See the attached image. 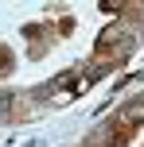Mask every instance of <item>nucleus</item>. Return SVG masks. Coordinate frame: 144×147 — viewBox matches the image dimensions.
<instances>
[{"instance_id":"obj_1","label":"nucleus","mask_w":144,"mask_h":147,"mask_svg":"<svg viewBox=\"0 0 144 147\" xmlns=\"http://www.w3.org/2000/svg\"><path fill=\"white\" fill-rule=\"evenodd\" d=\"M140 116H144V101H132L129 109L121 112V120H125V124H132V120H140Z\"/></svg>"},{"instance_id":"obj_2","label":"nucleus","mask_w":144,"mask_h":147,"mask_svg":"<svg viewBox=\"0 0 144 147\" xmlns=\"http://www.w3.org/2000/svg\"><path fill=\"white\" fill-rule=\"evenodd\" d=\"M8 109H12V97H8V93H0V120L8 116Z\"/></svg>"}]
</instances>
